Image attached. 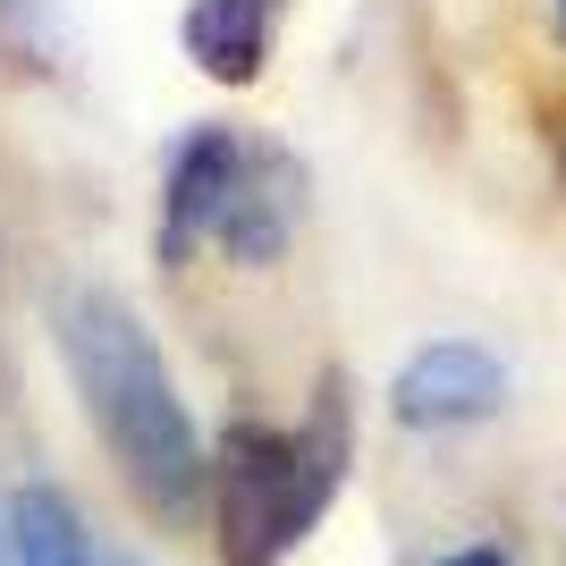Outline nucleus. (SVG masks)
<instances>
[{
	"mask_svg": "<svg viewBox=\"0 0 566 566\" xmlns=\"http://www.w3.org/2000/svg\"><path fill=\"white\" fill-rule=\"evenodd\" d=\"M60 355L76 373V398L94 415V431L111 440L127 491L153 507L161 524L195 516V499L212 491V457L195 440L187 406L161 373V347L136 322V305L118 287H76L60 305Z\"/></svg>",
	"mask_w": 566,
	"mask_h": 566,
	"instance_id": "obj_1",
	"label": "nucleus"
},
{
	"mask_svg": "<svg viewBox=\"0 0 566 566\" xmlns=\"http://www.w3.org/2000/svg\"><path fill=\"white\" fill-rule=\"evenodd\" d=\"M355 457V415H347V373H322L313 415L296 431L271 423H229L212 449V507H220V558L229 566H280L305 542L322 507L338 499Z\"/></svg>",
	"mask_w": 566,
	"mask_h": 566,
	"instance_id": "obj_2",
	"label": "nucleus"
},
{
	"mask_svg": "<svg viewBox=\"0 0 566 566\" xmlns=\"http://www.w3.org/2000/svg\"><path fill=\"white\" fill-rule=\"evenodd\" d=\"M305 161L287 153V144L271 136H245V153H237V178L229 195H220V220H212V245L237 262H280L287 237H296V220H305Z\"/></svg>",
	"mask_w": 566,
	"mask_h": 566,
	"instance_id": "obj_3",
	"label": "nucleus"
},
{
	"mask_svg": "<svg viewBox=\"0 0 566 566\" xmlns=\"http://www.w3.org/2000/svg\"><path fill=\"white\" fill-rule=\"evenodd\" d=\"M389 406H398L406 431H465V423H491L499 406H507V373H499L491 347H473V338H440V347H423L398 373Z\"/></svg>",
	"mask_w": 566,
	"mask_h": 566,
	"instance_id": "obj_4",
	"label": "nucleus"
},
{
	"mask_svg": "<svg viewBox=\"0 0 566 566\" xmlns=\"http://www.w3.org/2000/svg\"><path fill=\"white\" fill-rule=\"evenodd\" d=\"M237 153H245L237 127H195V136L178 144V161H169V195H161V262H187L195 245L212 237L220 195H229V178H237Z\"/></svg>",
	"mask_w": 566,
	"mask_h": 566,
	"instance_id": "obj_5",
	"label": "nucleus"
},
{
	"mask_svg": "<svg viewBox=\"0 0 566 566\" xmlns=\"http://www.w3.org/2000/svg\"><path fill=\"white\" fill-rule=\"evenodd\" d=\"M271 25H280V0H195L187 51L212 85H254L271 60Z\"/></svg>",
	"mask_w": 566,
	"mask_h": 566,
	"instance_id": "obj_6",
	"label": "nucleus"
},
{
	"mask_svg": "<svg viewBox=\"0 0 566 566\" xmlns=\"http://www.w3.org/2000/svg\"><path fill=\"white\" fill-rule=\"evenodd\" d=\"M9 558L18 566H102L94 542H85V516L43 482L9 499Z\"/></svg>",
	"mask_w": 566,
	"mask_h": 566,
	"instance_id": "obj_7",
	"label": "nucleus"
},
{
	"mask_svg": "<svg viewBox=\"0 0 566 566\" xmlns=\"http://www.w3.org/2000/svg\"><path fill=\"white\" fill-rule=\"evenodd\" d=\"M449 566H507V558H499V549H457Z\"/></svg>",
	"mask_w": 566,
	"mask_h": 566,
	"instance_id": "obj_8",
	"label": "nucleus"
},
{
	"mask_svg": "<svg viewBox=\"0 0 566 566\" xmlns=\"http://www.w3.org/2000/svg\"><path fill=\"white\" fill-rule=\"evenodd\" d=\"M0 558H9V542H0Z\"/></svg>",
	"mask_w": 566,
	"mask_h": 566,
	"instance_id": "obj_9",
	"label": "nucleus"
},
{
	"mask_svg": "<svg viewBox=\"0 0 566 566\" xmlns=\"http://www.w3.org/2000/svg\"><path fill=\"white\" fill-rule=\"evenodd\" d=\"M558 18H566V0H558Z\"/></svg>",
	"mask_w": 566,
	"mask_h": 566,
	"instance_id": "obj_10",
	"label": "nucleus"
}]
</instances>
